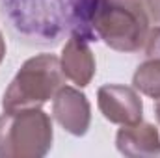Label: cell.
I'll use <instances>...</instances> for the list:
<instances>
[{
	"instance_id": "1",
	"label": "cell",
	"mask_w": 160,
	"mask_h": 158,
	"mask_svg": "<svg viewBox=\"0 0 160 158\" xmlns=\"http://www.w3.org/2000/svg\"><path fill=\"white\" fill-rule=\"evenodd\" d=\"M91 28L108 47L134 52L147 41L149 19L142 0H93Z\"/></svg>"
},
{
	"instance_id": "2",
	"label": "cell",
	"mask_w": 160,
	"mask_h": 158,
	"mask_svg": "<svg viewBox=\"0 0 160 158\" xmlns=\"http://www.w3.org/2000/svg\"><path fill=\"white\" fill-rule=\"evenodd\" d=\"M62 84L63 71L56 56L39 54L30 58L4 93V112L39 108L58 93Z\"/></svg>"
},
{
	"instance_id": "3",
	"label": "cell",
	"mask_w": 160,
	"mask_h": 158,
	"mask_svg": "<svg viewBox=\"0 0 160 158\" xmlns=\"http://www.w3.org/2000/svg\"><path fill=\"white\" fill-rule=\"evenodd\" d=\"M52 145V123L39 108L4 112L0 116V156L38 158Z\"/></svg>"
},
{
	"instance_id": "4",
	"label": "cell",
	"mask_w": 160,
	"mask_h": 158,
	"mask_svg": "<svg viewBox=\"0 0 160 158\" xmlns=\"http://www.w3.org/2000/svg\"><path fill=\"white\" fill-rule=\"evenodd\" d=\"M15 28L41 41H56L67 22L63 0H0Z\"/></svg>"
},
{
	"instance_id": "5",
	"label": "cell",
	"mask_w": 160,
	"mask_h": 158,
	"mask_svg": "<svg viewBox=\"0 0 160 158\" xmlns=\"http://www.w3.org/2000/svg\"><path fill=\"white\" fill-rule=\"evenodd\" d=\"M99 108L112 123L136 125L142 121V101L127 86H102L99 89Z\"/></svg>"
},
{
	"instance_id": "6",
	"label": "cell",
	"mask_w": 160,
	"mask_h": 158,
	"mask_svg": "<svg viewBox=\"0 0 160 158\" xmlns=\"http://www.w3.org/2000/svg\"><path fill=\"white\" fill-rule=\"evenodd\" d=\"M52 114L58 123L71 134L82 136L89 126V102L73 87H60L54 95Z\"/></svg>"
},
{
	"instance_id": "7",
	"label": "cell",
	"mask_w": 160,
	"mask_h": 158,
	"mask_svg": "<svg viewBox=\"0 0 160 158\" xmlns=\"http://www.w3.org/2000/svg\"><path fill=\"white\" fill-rule=\"evenodd\" d=\"M60 65H62L63 77L73 80L80 87L88 86L95 75V60L88 47V41L82 39L77 34H73L71 39L63 47Z\"/></svg>"
},
{
	"instance_id": "8",
	"label": "cell",
	"mask_w": 160,
	"mask_h": 158,
	"mask_svg": "<svg viewBox=\"0 0 160 158\" xmlns=\"http://www.w3.org/2000/svg\"><path fill=\"white\" fill-rule=\"evenodd\" d=\"M118 149L125 156H158L160 136L158 130L149 123L123 125L118 132Z\"/></svg>"
},
{
	"instance_id": "9",
	"label": "cell",
	"mask_w": 160,
	"mask_h": 158,
	"mask_svg": "<svg viewBox=\"0 0 160 158\" xmlns=\"http://www.w3.org/2000/svg\"><path fill=\"white\" fill-rule=\"evenodd\" d=\"M132 82L136 89L160 101V60H149L142 63Z\"/></svg>"
},
{
	"instance_id": "10",
	"label": "cell",
	"mask_w": 160,
	"mask_h": 158,
	"mask_svg": "<svg viewBox=\"0 0 160 158\" xmlns=\"http://www.w3.org/2000/svg\"><path fill=\"white\" fill-rule=\"evenodd\" d=\"M147 47H145V52H147V58L149 60H160V26H157L149 36H147Z\"/></svg>"
},
{
	"instance_id": "11",
	"label": "cell",
	"mask_w": 160,
	"mask_h": 158,
	"mask_svg": "<svg viewBox=\"0 0 160 158\" xmlns=\"http://www.w3.org/2000/svg\"><path fill=\"white\" fill-rule=\"evenodd\" d=\"M149 9L153 11L155 19L160 21V0H149Z\"/></svg>"
},
{
	"instance_id": "12",
	"label": "cell",
	"mask_w": 160,
	"mask_h": 158,
	"mask_svg": "<svg viewBox=\"0 0 160 158\" xmlns=\"http://www.w3.org/2000/svg\"><path fill=\"white\" fill-rule=\"evenodd\" d=\"M4 54H6V43H4V37L0 34V62L4 60Z\"/></svg>"
},
{
	"instance_id": "13",
	"label": "cell",
	"mask_w": 160,
	"mask_h": 158,
	"mask_svg": "<svg viewBox=\"0 0 160 158\" xmlns=\"http://www.w3.org/2000/svg\"><path fill=\"white\" fill-rule=\"evenodd\" d=\"M155 110H157V116H158V121H160V101H157V106H155Z\"/></svg>"
}]
</instances>
